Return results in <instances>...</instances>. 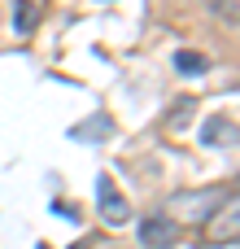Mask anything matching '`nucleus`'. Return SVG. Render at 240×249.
<instances>
[{"mask_svg":"<svg viewBox=\"0 0 240 249\" xmlns=\"http://www.w3.org/2000/svg\"><path fill=\"white\" fill-rule=\"evenodd\" d=\"M96 210H101V219H105L109 228L131 223V201L114 188V179H109V175H96Z\"/></svg>","mask_w":240,"mask_h":249,"instance_id":"f03ea898","label":"nucleus"},{"mask_svg":"<svg viewBox=\"0 0 240 249\" xmlns=\"http://www.w3.org/2000/svg\"><path fill=\"white\" fill-rule=\"evenodd\" d=\"M236 236H240V210H236V197H227L206 219V245H236Z\"/></svg>","mask_w":240,"mask_h":249,"instance_id":"7ed1b4c3","label":"nucleus"},{"mask_svg":"<svg viewBox=\"0 0 240 249\" xmlns=\"http://www.w3.org/2000/svg\"><path fill=\"white\" fill-rule=\"evenodd\" d=\"M201 144H206V149H232V144H236V118L210 114L206 127H201Z\"/></svg>","mask_w":240,"mask_h":249,"instance_id":"39448f33","label":"nucleus"},{"mask_svg":"<svg viewBox=\"0 0 240 249\" xmlns=\"http://www.w3.org/2000/svg\"><path fill=\"white\" fill-rule=\"evenodd\" d=\"M227 197H232V188H223V184H206V188L175 193L166 210H175V214H171L175 223H206V219H210V214H214Z\"/></svg>","mask_w":240,"mask_h":249,"instance_id":"f257e3e1","label":"nucleus"},{"mask_svg":"<svg viewBox=\"0 0 240 249\" xmlns=\"http://www.w3.org/2000/svg\"><path fill=\"white\" fill-rule=\"evenodd\" d=\"M70 136H74V140H101V136H109V118H105V114H96L92 123H83V127H74Z\"/></svg>","mask_w":240,"mask_h":249,"instance_id":"1a4fd4ad","label":"nucleus"},{"mask_svg":"<svg viewBox=\"0 0 240 249\" xmlns=\"http://www.w3.org/2000/svg\"><path fill=\"white\" fill-rule=\"evenodd\" d=\"M175 70H179V74H188V79H197V74H206V70H210V57H206V53H197V48H179V53H175Z\"/></svg>","mask_w":240,"mask_h":249,"instance_id":"0eeeda50","label":"nucleus"},{"mask_svg":"<svg viewBox=\"0 0 240 249\" xmlns=\"http://www.w3.org/2000/svg\"><path fill=\"white\" fill-rule=\"evenodd\" d=\"M192 114H197V101H192V96H184V101H175V105H171L166 127H171V131H179V127H188V123H192Z\"/></svg>","mask_w":240,"mask_h":249,"instance_id":"6e6552de","label":"nucleus"},{"mask_svg":"<svg viewBox=\"0 0 240 249\" xmlns=\"http://www.w3.org/2000/svg\"><path fill=\"white\" fill-rule=\"evenodd\" d=\"M39 249H48V245H39Z\"/></svg>","mask_w":240,"mask_h":249,"instance_id":"9b49d317","label":"nucleus"},{"mask_svg":"<svg viewBox=\"0 0 240 249\" xmlns=\"http://www.w3.org/2000/svg\"><path fill=\"white\" fill-rule=\"evenodd\" d=\"M184 236V223H175L171 214H149L140 219V245L144 249H175Z\"/></svg>","mask_w":240,"mask_h":249,"instance_id":"20e7f679","label":"nucleus"},{"mask_svg":"<svg viewBox=\"0 0 240 249\" xmlns=\"http://www.w3.org/2000/svg\"><path fill=\"white\" fill-rule=\"evenodd\" d=\"M35 26H39V4L35 0H13V31L35 35Z\"/></svg>","mask_w":240,"mask_h":249,"instance_id":"423d86ee","label":"nucleus"},{"mask_svg":"<svg viewBox=\"0 0 240 249\" xmlns=\"http://www.w3.org/2000/svg\"><path fill=\"white\" fill-rule=\"evenodd\" d=\"M70 249H87V245H70Z\"/></svg>","mask_w":240,"mask_h":249,"instance_id":"9d476101","label":"nucleus"}]
</instances>
